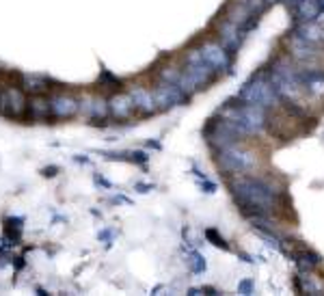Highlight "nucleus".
<instances>
[{
  "instance_id": "obj_1",
  "label": "nucleus",
  "mask_w": 324,
  "mask_h": 296,
  "mask_svg": "<svg viewBox=\"0 0 324 296\" xmlns=\"http://www.w3.org/2000/svg\"><path fill=\"white\" fill-rule=\"evenodd\" d=\"M227 186L236 208L244 218L253 214H268V216L277 214L281 197H285L283 188L277 186L270 177H262V175H249V173L229 175Z\"/></svg>"
},
{
  "instance_id": "obj_2",
  "label": "nucleus",
  "mask_w": 324,
  "mask_h": 296,
  "mask_svg": "<svg viewBox=\"0 0 324 296\" xmlns=\"http://www.w3.org/2000/svg\"><path fill=\"white\" fill-rule=\"evenodd\" d=\"M218 117L227 119L236 128V132L242 136H259L264 134L268 125V108L259 104H249L238 98L227 100L221 108L216 110Z\"/></svg>"
},
{
  "instance_id": "obj_3",
  "label": "nucleus",
  "mask_w": 324,
  "mask_h": 296,
  "mask_svg": "<svg viewBox=\"0 0 324 296\" xmlns=\"http://www.w3.org/2000/svg\"><path fill=\"white\" fill-rule=\"evenodd\" d=\"M218 76H221V73L201 57V50L190 48L186 52V61H184V67L180 73V80H177V87H180L184 93L193 95L201 89H207Z\"/></svg>"
},
{
  "instance_id": "obj_4",
  "label": "nucleus",
  "mask_w": 324,
  "mask_h": 296,
  "mask_svg": "<svg viewBox=\"0 0 324 296\" xmlns=\"http://www.w3.org/2000/svg\"><path fill=\"white\" fill-rule=\"evenodd\" d=\"M214 162L227 175H240V173H253L259 166V156L249 150L242 143H234L229 147L214 152Z\"/></svg>"
},
{
  "instance_id": "obj_5",
  "label": "nucleus",
  "mask_w": 324,
  "mask_h": 296,
  "mask_svg": "<svg viewBox=\"0 0 324 296\" xmlns=\"http://www.w3.org/2000/svg\"><path fill=\"white\" fill-rule=\"evenodd\" d=\"M236 98L242 100V102H249V104H259V106H264L268 110L275 108L277 104H281V100H279L275 87H273V82H270V78H268L266 69L257 71L255 76H251L242 87L238 89Z\"/></svg>"
},
{
  "instance_id": "obj_6",
  "label": "nucleus",
  "mask_w": 324,
  "mask_h": 296,
  "mask_svg": "<svg viewBox=\"0 0 324 296\" xmlns=\"http://www.w3.org/2000/svg\"><path fill=\"white\" fill-rule=\"evenodd\" d=\"M203 141L207 143V147H210L212 152H218L223 150V147H229L234 143H242L244 139L236 132V128L232 123H229L227 119L218 117V115H214L212 119H207V123L203 125Z\"/></svg>"
},
{
  "instance_id": "obj_7",
  "label": "nucleus",
  "mask_w": 324,
  "mask_h": 296,
  "mask_svg": "<svg viewBox=\"0 0 324 296\" xmlns=\"http://www.w3.org/2000/svg\"><path fill=\"white\" fill-rule=\"evenodd\" d=\"M199 50H201V57L210 63L218 73H232L234 54L221 44V41H205V44L199 46Z\"/></svg>"
},
{
  "instance_id": "obj_8",
  "label": "nucleus",
  "mask_w": 324,
  "mask_h": 296,
  "mask_svg": "<svg viewBox=\"0 0 324 296\" xmlns=\"http://www.w3.org/2000/svg\"><path fill=\"white\" fill-rule=\"evenodd\" d=\"M154 98H156V104H158V110H171V108H177L182 104H188L190 95L184 93L177 84L173 82H158V87L154 89Z\"/></svg>"
},
{
  "instance_id": "obj_9",
  "label": "nucleus",
  "mask_w": 324,
  "mask_h": 296,
  "mask_svg": "<svg viewBox=\"0 0 324 296\" xmlns=\"http://www.w3.org/2000/svg\"><path fill=\"white\" fill-rule=\"evenodd\" d=\"M216 33H218V39H221V44L232 52V54H236V52L242 48L246 35L240 30L238 24H234L232 20H227L225 15H221L216 20Z\"/></svg>"
},
{
  "instance_id": "obj_10",
  "label": "nucleus",
  "mask_w": 324,
  "mask_h": 296,
  "mask_svg": "<svg viewBox=\"0 0 324 296\" xmlns=\"http://www.w3.org/2000/svg\"><path fill=\"white\" fill-rule=\"evenodd\" d=\"M288 57H292L294 61H300V63H313L320 57V46L294 35L290 30L288 33Z\"/></svg>"
},
{
  "instance_id": "obj_11",
  "label": "nucleus",
  "mask_w": 324,
  "mask_h": 296,
  "mask_svg": "<svg viewBox=\"0 0 324 296\" xmlns=\"http://www.w3.org/2000/svg\"><path fill=\"white\" fill-rule=\"evenodd\" d=\"M26 108H28V100L22 89L9 87L0 93V113L7 115V117H22Z\"/></svg>"
},
{
  "instance_id": "obj_12",
  "label": "nucleus",
  "mask_w": 324,
  "mask_h": 296,
  "mask_svg": "<svg viewBox=\"0 0 324 296\" xmlns=\"http://www.w3.org/2000/svg\"><path fill=\"white\" fill-rule=\"evenodd\" d=\"M298 78L302 89H305V95L324 98V69H316V67L298 69Z\"/></svg>"
},
{
  "instance_id": "obj_13",
  "label": "nucleus",
  "mask_w": 324,
  "mask_h": 296,
  "mask_svg": "<svg viewBox=\"0 0 324 296\" xmlns=\"http://www.w3.org/2000/svg\"><path fill=\"white\" fill-rule=\"evenodd\" d=\"M108 110L112 119H130L137 108H134L130 93H115L108 100Z\"/></svg>"
},
{
  "instance_id": "obj_14",
  "label": "nucleus",
  "mask_w": 324,
  "mask_h": 296,
  "mask_svg": "<svg viewBox=\"0 0 324 296\" xmlns=\"http://www.w3.org/2000/svg\"><path fill=\"white\" fill-rule=\"evenodd\" d=\"M78 113L87 115L89 119H96V121H104L110 115L108 110V100H102V98H85L78 102Z\"/></svg>"
},
{
  "instance_id": "obj_15",
  "label": "nucleus",
  "mask_w": 324,
  "mask_h": 296,
  "mask_svg": "<svg viewBox=\"0 0 324 296\" xmlns=\"http://www.w3.org/2000/svg\"><path fill=\"white\" fill-rule=\"evenodd\" d=\"M50 106H52V117L56 119H69L78 113V100H74L71 95L65 93H59L50 100Z\"/></svg>"
},
{
  "instance_id": "obj_16",
  "label": "nucleus",
  "mask_w": 324,
  "mask_h": 296,
  "mask_svg": "<svg viewBox=\"0 0 324 296\" xmlns=\"http://www.w3.org/2000/svg\"><path fill=\"white\" fill-rule=\"evenodd\" d=\"M128 93L132 95L134 108H137L141 115H154V113H158V104H156L154 91L145 89V87H134V89H130Z\"/></svg>"
},
{
  "instance_id": "obj_17",
  "label": "nucleus",
  "mask_w": 324,
  "mask_h": 296,
  "mask_svg": "<svg viewBox=\"0 0 324 296\" xmlns=\"http://www.w3.org/2000/svg\"><path fill=\"white\" fill-rule=\"evenodd\" d=\"M294 22H316L318 15L322 13L320 0H300L296 7H292Z\"/></svg>"
},
{
  "instance_id": "obj_18",
  "label": "nucleus",
  "mask_w": 324,
  "mask_h": 296,
  "mask_svg": "<svg viewBox=\"0 0 324 296\" xmlns=\"http://www.w3.org/2000/svg\"><path fill=\"white\" fill-rule=\"evenodd\" d=\"M292 33L302 37V39H307V41H313V44H322L324 26L320 22H294Z\"/></svg>"
},
{
  "instance_id": "obj_19",
  "label": "nucleus",
  "mask_w": 324,
  "mask_h": 296,
  "mask_svg": "<svg viewBox=\"0 0 324 296\" xmlns=\"http://www.w3.org/2000/svg\"><path fill=\"white\" fill-rule=\"evenodd\" d=\"M28 113H30V117H33L35 121H44V119H48L50 115H52L50 100L46 98L44 93L30 95V100H28Z\"/></svg>"
},
{
  "instance_id": "obj_20",
  "label": "nucleus",
  "mask_w": 324,
  "mask_h": 296,
  "mask_svg": "<svg viewBox=\"0 0 324 296\" xmlns=\"http://www.w3.org/2000/svg\"><path fill=\"white\" fill-rule=\"evenodd\" d=\"M184 249V255H186V266H188V270H190L193 274H203L205 270H207V262H205V257H203V253L199 251V249H195L193 245H186L182 247Z\"/></svg>"
},
{
  "instance_id": "obj_21",
  "label": "nucleus",
  "mask_w": 324,
  "mask_h": 296,
  "mask_svg": "<svg viewBox=\"0 0 324 296\" xmlns=\"http://www.w3.org/2000/svg\"><path fill=\"white\" fill-rule=\"evenodd\" d=\"M290 257L298 266V270H307V272L322 266V262H324L322 255H318L316 251H309V249H302L298 253H290Z\"/></svg>"
},
{
  "instance_id": "obj_22",
  "label": "nucleus",
  "mask_w": 324,
  "mask_h": 296,
  "mask_svg": "<svg viewBox=\"0 0 324 296\" xmlns=\"http://www.w3.org/2000/svg\"><path fill=\"white\" fill-rule=\"evenodd\" d=\"M294 288H296V292H300V294H322L324 292V288H322V283H318L316 281V277L311 274V270L307 272V270H300L296 277H294Z\"/></svg>"
},
{
  "instance_id": "obj_23",
  "label": "nucleus",
  "mask_w": 324,
  "mask_h": 296,
  "mask_svg": "<svg viewBox=\"0 0 324 296\" xmlns=\"http://www.w3.org/2000/svg\"><path fill=\"white\" fill-rule=\"evenodd\" d=\"M24 91L33 93V95L44 93V91H48V80L39 78V76H24Z\"/></svg>"
},
{
  "instance_id": "obj_24",
  "label": "nucleus",
  "mask_w": 324,
  "mask_h": 296,
  "mask_svg": "<svg viewBox=\"0 0 324 296\" xmlns=\"http://www.w3.org/2000/svg\"><path fill=\"white\" fill-rule=\"evenodd\" d=\"M203 236H205V240L210 242L212 247H216V249H221V251H232V247H229V242L218 234V231L214 229V227H207L205 231H203Z\"/></svg>"
},
{
  "instance_id": "obj_25",
  "label": "nucleus",
  "mask_w": 324,
  "mask_h": 296,
  "mask_svg": "<svg viewBox=\"0 0 324 296\" xmlns=\"http://www.w3.org/2000/svg\"><path fill=\"white\" fill-rule=\"evenodd\" d=\"M98 82L102 84V87H108V89H121V80L115 76V73H110L108 69H102L100 71Z\"/></svg>"
},
{
  "instance_id": "obj_26",
  "label": "nucleus",
  "mask_w": 324,
  "mask_h": 296,
  "mask_svg": "<svg viewBox=\"0 0 324 296\" xmlns=\"http://www.w3.org/2000/svg\"><path fill=\"white\" fill-rule=\"evenodd\" d=\"M180 73H182V69H177V67H164V69H160V80L162 82L177 84V80H180Z\"/></svg>"
},
{
  "instance_id": "obj_27",
  "label": "nucleus",
  "mask_w": 324,
  "mask_h": 296,
  "mask_svg": "<svg viewBox=\"0 0 324 296\" xmlns=\"http://www.w3.org/2000/svg\"><path fill=\"white\" fill-rule=\"evenodd\" d=\"M197 186H199V188H201V193H205V195H214L216 190H218V184L214 182V179H210V177L197 179Z\"/></svg>"
},
{
  "instance_id": "obj_28",
  "label": "nucleus",
  "mask_w": 324,
  "mask_h": 296,
  "mask_svg": "<svg viewBox=\"0 0 324 296\" xmlns=\"http://www.w3.org/2000/svg\"><path fill=\"white\" fill-rule=\"evenodd\" d=\"M238 294H242V296H249V294H253L255 292V281L253 279H242V281H238Z\"/></svg>"
},
{
  "instance_id": "obj_29",
  "label": "nucleus",
  "mask_w": 324,
  "mask_h": 296,
  "mask_svg": "<svg viewBox=\"0 0 324 296\" xmlns=\"http://www.w3.org/2000/svg\"><path fill=\"white\" fill-rule=\"evenodd\" d=\"M130 162L147 164L149 162V154L147 152H141V150H134V152H130Z\"/></svg>"
},
{
  "instance_id": "obj_30",
  "label": "nucleus",
  "mask_w": 324,
  "mask_h": 296,
  "mask_svg": "<svg viewBox=\"0 0 324 296\" xmlns=\"http://www.w3.org/2000/svg\"><path fill=\"white\" fill-rule=\"evenodd\" d=\"M117 234L115 229H102L100 234H98V240H102V242H106V245L110 247V242H112V236Z\"/></svg>"
},
{
  "instance_id": "obj_31",
  "label": "nucleus",
  "mask_w": 324,
  "mask_h": 296,
  "mask_svg": "<svg viewBox=\"0 0 324 296\" xmlns=\"http://www.w3.org/2000/svg\"><path fill=\"white\" fill-rule=\"evenodd\" d=\"M154 188H156L154 184H145V182H137V184H134V190L141 193V195H147L149 190H154Z\"/></svg>"
},
{
  "instance_id": "obj_32",
  "label": "nucleus",
  "mask_w": 324,
  "mask_h": 296,
  "mask_svg": "<svg viewBox=\"0 0 324 296\" xmlns=\"http://www.w3.org/2000/svg\"><path fill=\"white\" fill-rule=\"evenodd\" d=\"M93 182H96L98 186H104V188H108V190L112 188V184L108 182V179H104V177H100V175H96V177H93Z\"/></svg>"
},
{
  "instance_id": "obj_33",
  "label": "nucleus",
  "mask_w": 324,
  "mask_h": 296,
  "mask_svg": "<svg viewBox=\"0 0 324 296\" xmlns=\"http://www.w3.org/2000/svg\"><path fill=\"white\" fill-rule=\"evenodd\" d=\"M59 171V166H46V169H41V175H46V177H54Z\"/></svg>"
},
{
  "instance_id": "obj_34",
  "label": "nucleus",
  "mask_w": 324,
  "mask_h": 296,
  "mask_svg": "<svg viewBox=\"0 0 324 296\" xmlns=\"http://www.w3.org/2000/svg\"><path fill=\"white\" fill-rule=\"evenodd\" d=\"M203 294H212V296H216V294H221L216 288H212V285H203Z\"/></svg>"
},
{
  "instance_id": "obj_35",
  "label": "nucleus",
  "mask_w": 324,
  "mask_h": 296,
  "mask_svg": "<svg viewBox=\"0 0 324 296\" xmlns=\"http://www.w3.org/2000/svg\"><path fill=\"white\" fill-rule=\"evenodd\" d=\"M186 292L190 294V296H201V294H203V288H188Z\"/></svg>"
},
{
  "instance_id": "obj_36",
  "label": "nucleus",
  "mask_w": 324,
  "mask_h": 296,
  "mask_svg": "<svg viewBox=\"0 0 324 296\" xmlns=\"http://www.w3.org/2000/svg\"><path fill=\"white\" fill-rule=\"evenodd\" d=\"M147 147L149 150H162V145L158 141H147Z\"/></svg>"
},
{
  "instance_id": "obj_37",
  "label": "nucleus",
  "mask_w": 324,
  "mask_h": 296,
  "mask_svg": "<svg viewBox=\"0 0 324 296\" xmlns=\"http://www.w3.org/2000/svg\"><path fill=\"white\" fill-rule=\"evenodd\" d=\"M74 160H76V162H85V164H89V158H87V156H76Z\"/></svg>"
},
{
  "instance_id": "obj_38",
  "label": "nucleus",
  "mask_w": 324,
  "mask_h": 296,
  "mask_svg": "<svg viewBox=\"0 0 324 296\" xmlns=\"http://www.w3.org/2000/svg\"><path fill=\"white\" fill-rule=\"evenodd\" d=\"M283 3H285V5H288V7L292 9V7H296V5L300 3V0H283Z\"/></svg>"
},
{
  "instance_id": "obj_39",
  "label": "nucleus",
  "mask_w": 324,
  "mask_h": 296,
  "mask_svg": "<svg viewBox=\"0 0 324 296\" xmlns=\"http://www.w3.org/2000/svg\"><path fill=\"white\" fill-rule=\"evenodd\" d=\"M268 5H275V3H281V0H266Z\"/></svg>"
}]
</instances>
